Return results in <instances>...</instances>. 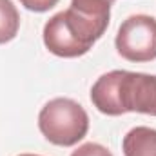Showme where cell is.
Instances as JSON below:
<instances>
[{"label": "cell", "instance_id": "1", "mask_svg": "<svg viewBox=\"0 0 156 156\" xmlns=\"http://www.w3.org/2000/svg\"><path fill=\"white\" fill-rule=\"evenodd\" d=\"M111 20V4L104 0H71L69 9L56 13L44 26V44L62 58L85 55L104 37Z\"/></svg>", "mask_w": 156, "mask_h": 156}, {"label": "cell", "instance_id": "2", "mask_svg": "<svg viewBox=\"0 0 156 156\" xmlns=\"http://www.w3.org/2000/svg\"><path fill=\"white\" fill-rule=\"evenodd\" d=\"M40 133L55 145L71 147L85 138L89 116L85 109L71 98L49 100L38 115Z\"/></svg>", "mask_w": 156, "mask_h": 156}, {"label": "cell", "instance_id": "3", "mask_svg": "<svg viewBox=\"0 0 156 156\" xmlns=\"http://www.w3.org/2000/svg\"><path fill=\"white\" fill-rule=\"evenodd\" d=\"M118 55L129 62H151L156 58V18L133 15L122 22L116 33Z\"/></svg>", "mask_w": 156, "mask_h": 156}, {"label": "cell", "instance_id": "4", "mask_svg": "<svg viewBox=\"0 0 156 156\" xmlns=\"http://www.w3.org/2000/svg\"><path fill=\"white\" fill-rule=\"evenodd\" d=\"M123 113L156 116V75L125 71L120 83Z\"/></svg>", "mask_w": 156, "mask_h": 156}, {"label": "cell", "instance_id": "5", "mask_svg": "<svg viewBox=\"0 0 156 156\" xmlns=\"http://www.w3.org/2000/svg\"><path fill=\"white\" fill-rule=\"evenodd\" d=\"M125 71H111L98 78L93 87H91V102L93 105L109 116H120L125 115L122 107V98H120V83Z\"/></svg>", "mask_w": 156, "mask_h": 156}, {"label": "cell", "instance_id": "6", "mask_svg": "<svg viewBox=\"0 0 156 156\" xmlns=\"http://www.w3.org/2000/svg\"><path fill=\"white\" fill-rule=\"evenodd\" d=\"M125 156H156V129L140 125L131 129L122 142Z\"/></svg>", "mask_w": 156, "mask_h": 156}, {"label": "cell", "instance_id": "7", "mask_svg": "<svg viewBox=\"0 0 156 156\" xmlns=\"http://www.w3.org/2000/svg\"><path fill=\"white\" fill-rule=\"evenodd\" d=\"M20 15L11 0H0V44H7L16 37Z\"/></svg>", "mask_w": 156, "mask_h": 156}, {"label": "cell", "instance_id": "8", "mask_svg": "<svg viewBox=\"0 0 156 156\" xmlns=\"http://www.w3.org/2000/svg\"><path fill=\"white\" fill-rule=\"evenodd\" d=\"M71 156H113V153H111L107 147L100 145V144H93V142H89V144L80 145L76 151H73Z\"/></svg>", "mask_w": 156, "mask_h": 156}, {"label": "cell", "instance_id": "9", "mask_svg": "<svg viewBox=\"0 0 156 156\" xmlns=\"http://www.w3.org/2000/svg\"><path fill=\"white\" fill-rule=\"evenodd\" d=\"M20 4L29 9V11H35V13H45L49 11L51 7H55L58 4V0H20Z\"/></svg>", "mask_w": 156, "mask_h": 156}, {"label": "cell", "instance_id": "10", "mask_svg": "<svg viewBox=\"0 0 156 156\" xmlns=\"http://www.w3.org/2000/svg\"><path fill=\"white\" fill-rule=\"evenodd\" d=\"M20 156H40V154H20Z\"/></svg>", "mask_w": 156, "mask_h": 156}, {"label": "cell", "instance_id": "11", "mask_svg": "<svg viewBox=\"0 0 156 156\" xmlns=\"http://www.w3.org/2000/svg\"><path fill=\"white\" fill-rule=\"evenodd\" d=\"M105 2H109V4H113V2H115V0H105Z\"/></svg>", "mask_w": 156, "mask_h": 156}]
</instances>
